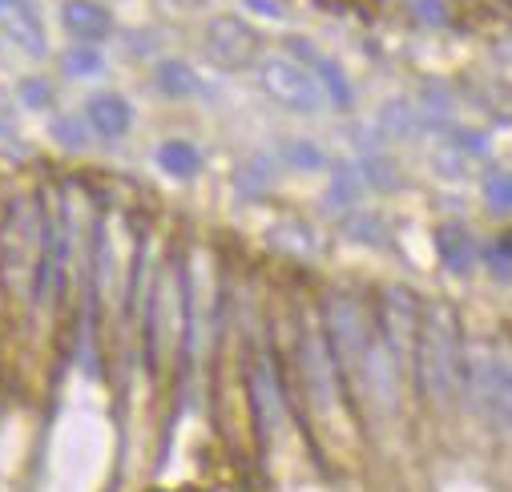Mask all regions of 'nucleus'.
<instances>
[{"label": "nucleus", "mask_w": 512, "mask_h": 492, "mask_svg": "<svg viewBox=\"0 0 512 492\" xmlns=\"http://www.w3.org/2000/svg\"><path fill=\"white\" fill-rule=\"evenodd\" d=\"M291 49L303 57V65L319 77V85H327V93L335 97V105H351V85L343 81V73H339V65H331L323 53H315L307 41H291Z\"/></svg>", "instance_id": "nucleus-15"}, {"label": "nucleus", "mask_w": 512, "mask_h": 492, "mask_svg": "<svg viewBox=\"0 0 512 492\" xmlns=\"http://www.w3.org/2000/svg\"><path fill=\"white\" fill-rule=\"evenodd\" d=\"M484 202L492 210H500V214L512 210V170H492L484 178Z\"/></svg>", "instance_id": "nucleus-19"}, {"label": "nucleus", "mask_w": 512, "mask_h": 492, "mask_svg": "<svg viewBox=\"0 0 512 492\" xmlns=\"http://www.w3.org/2000/svg\"><path fill=\"white\" fill-rule=\"evenodd\" d=\"M436 251L452 275H472V267L480 263V246L468 234V226H460V222H448L436 230Z\"/></svg>", "instance_id": "nucleus-12"}, {"label": "nucleus", "mask_w": 512, "mask_h": 492, "mask_svg": "<svg viewBox=\"0 0 512 492\" xmlns=\"http://www.w3.org/2000/svg\"><path fill=\"white\" fill-rule=\"evenodd\" d=\"M452 146H456L460 154H472V158H484V154H488V138H484V134H476V130H460Z\"/></svg>", "instance_id": "nucleus-28"}, {"label": "nucleus", "mask_w": 512, "mask_h": 492, "mask_svg": "<svg viewBox=\"0 0 512 492\" xmlns=\"http://www.w3.org/2000/svg\"><path fill=\"white\" fill-rule=\"evenodd\" d=\"M464 392L472 408L504 436H512V363L496 351H472L464 359Z\"/></svg>", "instance_id": "nucleus-5"}, {"label": "nucleus", "mask_w": 512, "mask_h": 492, "mask_svg": "<svg viewBox=\"0 0 512 492\" xmlns=\"http://www.w3.org/2000/svg\"><path fill=\"white\" fill-rule=\"evenodd\" d=\"M246 5H254V9H267L271 17H283V13H279V5H275V0H246Z\"/></svg>", "instance_id": "nucleus-30"}, {"label": "nucleus", "mask_w": 512, "mask_h": 492, "mask_svg": "<svg viewBox=\"0 0 512 492\" xmlns=\"http://www.w3.org/2000/svg\"><path fill=\"white\" fill-rule=\"evenodd\" d=\"M379 126L388 130V134H396V138H408V134H416V126H420V113L408 109L404 101H392L388 109L379 113Z\"/></svg>", "instance_id": "nucleus-18"}, {"label": "nucleus", "mask_w": 512, "mask_h": 492, "mask_svg": "<svg viewBox=\"0 0 512 492\" xmlns=\"http://www.w3.org/2000/svg\"><path fill=\"white\" fill-rule=\"evenodd\" d=\"M299 380H303V392L307 400L319 408V412H335L347 396V384L339 376V363L331 355V343L323 335V323H307L299 331Z\"/></svg>", "instance_id": "nucleus-6"}, {"label": "nucleus", "mask_w": 512, "mask_h": 492, "mask_svg": "<svg viewBox=\"0 0 512 492\" xmlns=\"http://www.w3.org/2000/svg\"><path fill=\"white\" fill-rule=\"evenodd\" d=\"M363 182H371V186H383V190H392L400 178H396V170H392V162H383V158H367L363 166Z\"/></svg>", "instance_id": "nucleus-25"}, {"label": "nucleus", "mask_w": 512, "mask_h": 492, "mask_svg": "<svg viewBox=\"0 0 512 492\" xmlns=\"http://www.w3.org/2000/svg\"><path fill=\"white\" fill-rule=\"evenodd\" d=\"M158 166H162L166 174H174V178H194V174L202 170V154H198L190 142H166V146L158 150Z\"/></svg>", "instance_id": "nucleus-16"}, {"label": "nucleus", "mask_w": 512, "mask_h": 492, "mask_svg": "<svg viewBox=\"0 0 512 492\" xmlns=\"http://www.w3.org/2000/svg\"><path fill=\"white\" fill-rule=\"evenodd\" d=\"M464 339L460 319L448 303H428L420 315V339L412 355V376L428 404L448 408L464 392Z\"/></svg>", "instance_id": "nucleus-1"}, {"label": "nucleus", "mask_w": 512, "mask_h": 492, "mask_svg": "<svg viewBox=\"0 0 512 492\" xmlns=\"http://www.w3.org/2000/svg\"><path fill=\"white\" fill-rule=\"evenodd\" d=\"M347 234L351 238H359V242H388V230H383V222L379 218H371V214H359V218H351L347 222Z\"/></svg>", "instance_id": "nucleus-24"}, {"label": "nucleus", "mask_w": 512, "mask_h": 492, "mask_svg": "<svg viewBox=\"0 0 512 492\" xmlns=\"http://www.w3.org/2000/svg\"><path fill=\"white\" fill-rule=\"evenodd\" d=\"M496 279H512V238H500L496 246H488V251L480 255Z\"/></svg>", "instance_id": "nucleus-22"}, {"label": "nucleus", "mask_w": 512, "mask_h": 492, "mask_svg": "<svg viewBox=\"0 0 512 492\" xmlns=\"http://www.w3.org/2000/svg\"><path fill=\"white\" fill-rule=\"evenodd\" d=\"M85 113H89V126L101 138H109V142L121 138L125 130H130V121H134V109H130V101H125L121 93H97V97H89Z\"/></svg>", "instance_id": "nucleus-14"}, {"label": "nucleus", "mask_w": 512, "mask_h": 492, "mask_svg": "<svg viewBox=\"0 0 512 492\" xmlns=\"http://www.w3.org/2000/svg\"><path fill=\"white\" fill-rule=\"evenodd\" d=\"M45 206L33 198H17L0 226V279L21 299L37 295L41 263H45Z\"/></svg>", "instance_id": "nucleus-3"}, {"label": "nucleus", "mask_w": 512, "mask_h": 492, "mask_svg": "<svg viewBox=\"0 0 512 492\" xmlns=\"http://www.w3.org/2000/svg\"><path fill=\"white\" fill-rule=\"evenodd\" d=\"M359 190H363V170L343 166L335 174V182H331V206H351L359 198Z\"/></svg>", "instance_id": "nucleus-20"}, {"label": "nucleus", "mask_w": 512, "mask_h": 492, "mask_svg": "<svg viewBox=\"0 0 512 492\" xmlns=\"http://www.w3.org/2000/svg\"><path fill=\"white\" fill-rule=\"evenodd\" d=\"M323 335L331 343V355L339 363V376L347 384V396H363L367 380V359L375 347V319L351 291H327L323 299Z\"/></svg>", "instance_id": "nucleus-2"}, {"label": "nucleus", "mask_w": 512, "mask_h": 492, "mask_svg": "<svg viewBox=\"0 0 512 492\" xmlns=\"http://www.w3.org/2000/svg\"><path fill=\"white\" fill-rule=\"evenodd\" d=\"M250 404H254V420H259L263 440H271L283 428V416H287L283 384L275 376V363L271 359H259V363L250 367Z\"/></svg>", "instance_id": "nucleus-10"}, {"label": "nucleus", "mask_w": 512, "mask_h": 492, "mask_svg": "<svg viewBox=\"0 0 512 492\" xmlns=\"http://www.w3.org/2000/svg\"><path fill=\"white\" fill-rule=\"evenodd\" d=\"M206 57L218 65V69H250L254 61H259V33H254L242 17H214L206 25Z\"/></svg>", "instance_id": "nucleus-9"}, {"label": "nucleus", "mask_w": 512, "mask_h": 492, "mask_svg": "<svg viewBox=\"0 0 512 492\" xmlns=\"http://www.w3.org/2000/svg\"><path fill=\"white\" fill-rule=\"evenodd\" d=\"M61 21H65V29H69L77 41H85V45L105 41V37L113 33V21H109V13L97 5V0H65Z\"/></svg>", "instance_id": "nucleus-13"}, {"label": "nucleus", "mask_w": 512, "mask_h": 492, "mask_svg": "<svg viewBox=\"0 0 512 492\" xmlns=\"http://www.w3.org/2000/svg\"><path fill=\"white\" fill-rule=\"evenodd\" d=\"M259 85L271 93V101H279L291 113H319L323 109L319 77L295 57H267L259 65Z\"/></svg>", "instance_id": "nucleus-8"}, {"label": "nucleus", "mask_w": 512, "mask_h": 492, "mask_svg": "<svg viewBox=\"0 0 512 492\" xmlns=\"http://www.w3.org/2000/svg\"><path fill=\"white\" fill-rule=\"evenodd\" d=\"M408 9L420 25H432V29H444L448 25V5L444 0H408Z\"/></svg>", "instance_id": "nucleus-21"}, {"label": "nucleus", "mask_w": 512, "mask_h": 492, "mask_svg": "<svg viewBox=\"0 0 512 492\" xmlns=\"http://www.w3.org/2000/svg\"><path fill=\"white\" fill-rule=\"evenodd\" d=\"M53 134H57V142H65V146H73V150L85 146V130H81L77 117H61L57 126H53Z\"/></svg>", "instance_id": "nucleus-27"}, {"label": "nucleus", "mask_w": 512, "mask_h": 492, "mask_svg": "<svg viewBox=\"0 0 512 492\" xmlns=\"http://www.w3.org/2000/svg\"><path fill=\"white\" fill-rule=\"evenodd\" d=\"M65 69H69V73H97V69H101V57H97L89 45H77V49L65 57Z\"/></svg>", "instance_id": "nucleus-26"}, {"label": "nucleus", "mask_w": 512, "mask_h": 492, "mask_svg": "<svg viewBox=\"0 0 512 492\" xmlns=\"http://www.w3.org/2000/svg\"><path fill=\"white\" fill-rule=\"evenodd\" d=\"M158 85H162L170 97H190V93H198V77H194V69H190L186 61H166V65L158 69Z\"/></svg>", "instance_id": "nucleus-17"}, {"label": "nucleus", "mask_w": 512, "mask_h": 492, "mask_svg": "<svg viewBox=\"0 0 512 492\" xmlns=\"http://www.w3.org/2000/svg\"><path fill=\"white\" fill-rule=\"evenodd\" d=\"M0 29L13 45H21L29 57L45 53V25L37 17L33 0H0Z\"/></svg>", "instance_id": "nucleus-11"}, {"label": "nucleus", "mask_w": 512, "mask_h": 492, "mask_svg": "<svg viewBox=\"0 0 512 492\" xmlns=\"http://www.w3.org/2000/svg\"><path fill=\"white\" fill-rule=\"evenodd\" d=\"M21 97H25V101H29L33 109H45V105H49V97H53V89H49L45 81H25Z\"/></svg>", "instance_id": "nucleus-29"}, {"label": "nucleus", "mask_w": 512, "mask_h": 492, "mask_svg": "<svg viewBox=\"0 0 512 492\" xmlns=\"http://www.w3.org/2000/svg\"><path fill=\"white\" fill-rule=\"evenodd\" d=\"M283 154H287V162H291V166H303V170H323V166H327L323 150H319V146H311V142H291Z\"/></svg>", "instance_id": "nucleus-23"}, {"label": "nucleus", "mask_w": 512, "mask_h": 492, "mask_svg": "<svg viewBox=\"0 0 512 492\" xmlns=\"http://www.w3.org/2000/svg\"><path fill=\"white\" fill-rule=\"evenodd\" d=\"M420 299L408 291V287H388L379 295V307H375V335L379 343L392 351V359L400 367H412V355H416V339H420Z\"/></svg>", "instance_id": "nucleus-7"}, {"label": "nucleus", "mask_w": 512, "mask_h": 492, "mask_svg": "<svg viewBox=\"0 0 512 492\" xmlns=\"http://www.w3.org/2000/svg\"><path fill=\"white\" fill-rule=\"evenodd\" d=\"M186 339V271L178 263H166L154 279L150 303H146V355L158 367L162 355Z\"/></svg>", "instance_id": "nucleus-4"}]
</instances>
